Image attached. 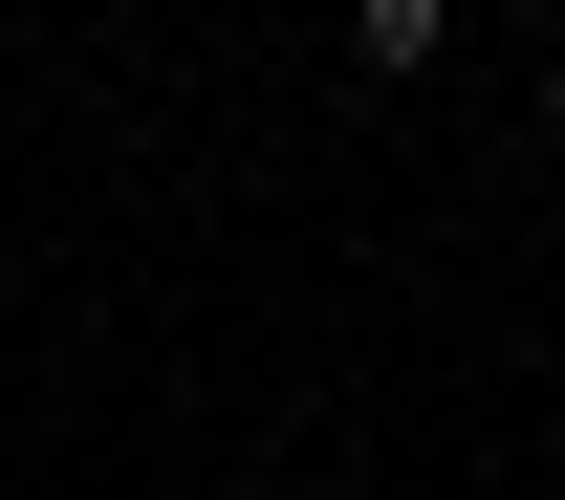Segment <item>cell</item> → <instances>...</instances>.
Wrapping results in <instances>:
<instances>
[{
    "label": "cell",
    "mask_w": 565,
    "mask_h": 500,
    "mask_svg": "<svg viewBox=\"0 0 565 500\" xmlns=\"http://www.w3.org/2000/svg\"><path fill=\"white\" fill-rule=\"evenodd\" d=\"M349 66L370 87H435V66H457V0H349Z\"/></svg>",
    "instance_id": "6da1fadb"
},
{
    "label": "cell",
    "mask_w": 565,
    "mask_h": 500,
    "mask_svg": "<svg viewBox=\"0 0 565 500\" xmlns=\"http://www.w3.org/2000/svg\"><path fill=\"white\" fill-rule=\"evenodd\" d=\"M544 131H565V44H544Z\"/></svg>",
    "instance_id": "7a4b0ae2"
}]
</instances>
